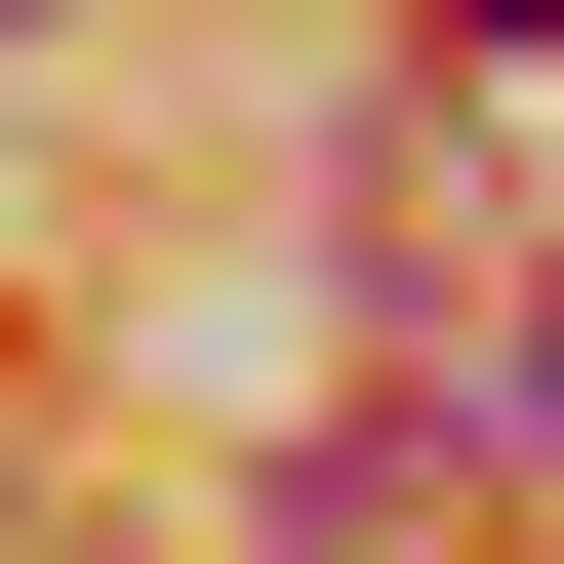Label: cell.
I'll return each mask as SVG.
<instances>
[{
    "label": "cell",
    "mask_w": 564,
    "mask_h": 564,
    "mask_svg": "<svg viewBox=\"0 0 564 564\" xmlns=\"http://www.w3.org/2000/svg\"><path fill=\"white\" fill-rule=\"evenodd\" d=\"M524 403H564V323H524Z\"/></svg>",
    "instance_id": "obj_1"
},
{
    "label": "cell",
    "mask_w": 564,
    "mask_h": 564,
    "mask_svg": "<svg viewBox=\"0 0 564 564\" xmlns=\"http://www.w3.org/2000/svg\"><path fill=\"white\" fill-rule=\"evenodd\" d=\"M0 41H41V0H0Z\"/></svg>",
    "instance_id": "obj_2"
}]
</instances>
